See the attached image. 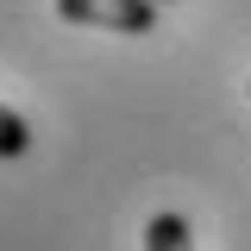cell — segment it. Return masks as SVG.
I'll use <instances>...</instances> for the list:
<instances>
[{"label": "cell", "instance_id": "cell-2", "mask_svg": "<svg viewBox=\"0 0 251 251\" xmlns=\"http://www.w3.org/2000/svg\"><path fill=\"white\" fill-rule=\"evenodd\" d=\"M145 251H195L188 220L182 214H151V226H145Z\"/></svg>", "mask_w": 251, "mask_h": 251}, {"label": "cell", "instance_id": "cell-1", "mask_svg": "<svg viewBox=\"0 0 251 251\" xmlns=\"http://www.w3.org/2000/svg\"><path fill=\"white\" fill-rule=\"evenodd\" d=\"M63 25H88V31H120V38H145L157 31V0H57Z\"/></svg>", "mask_w": 251, "mask_h": 251}, {"label": "cell", "instance_id": "cell-4", "mask_svg": "<svg viewBox=\"0 0 251 251\" xmlns=\"http://www.w3.org/2000/svg\"><path fill=\"white\" fill-rule=\"evenodd\" d=\"M157 6H176V0H157Z\"/></svg>", "mask_w": 251, "mask_h": 251}, {"label": "cell", "instance_id": "cell-3", "mask_svg": "<svg viewBox=\"0 0 251 251\" xmlns=\"http://www.w3.org/2000/svg\"><path fill=\"white\" fill-rule=\"evenodd\" d=\"M25 151H31V126L19 120L6 100H0V157H6V163H19Z\"/></svg>", "mask_w": 251, "mask_h": 251}]
</instances>
